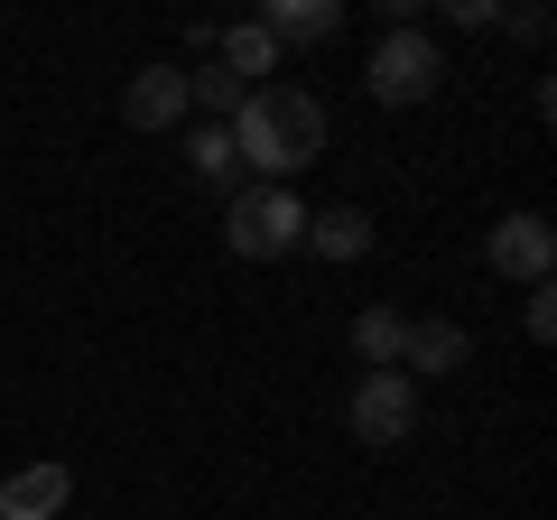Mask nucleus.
<instances>
[{
  "label": "nucleus",
  "mask_w": 557,
  "mask_h": 520,
  "mask_svg": "<svg viewBox=\"0 0 557 520\" xmlns=\"http://www.w3.org/2000/svg\"><path fill=\"white\" fill-rule=\"evenodd\" d=\"M223 131H233L242 186H288L298 168L325 159V102L298 94V84H260V94H242V112L223 121Z\"/></svg>",
  "instance_id": "1"
},
{
  "label": "nucleus",
  "mask_w": 557,
  "mask_h": 520,
  "mask_svg": "<svg viewBox=\"0 0 557 520\" xmlns=\"http://www.w3.org/2000/svg\"><path fill=\"white\" fill-rule=\"evenodd\" d=\"M223 242H233L242 260H288L307 242V205L288 196V186H233V196H223Z\"/></svg>",
  "instance_id": "2"
},
{
  "label": "nucleus",
  "mask_w": 557,
  "mask_h": 520,
  "mask_svg": "<svg viewBox=\"0 0 557 520\" xmlns=\"http://www.w3.org/2000/svg\"><path fill=\"white\" fill-rule=\"evenodd\" d=\"M362 84H372V102H391V112H409V102H428L446 84V57L428 28H391V38L372 47V65H362Z\"/></svg>",
  "instance_id": "3"
},
{
  "label": "nucleus",
  "mask_w": 557,
  "mask_h": 520,
  "mask_svg": "<svg viewBox=\"0 0 557 520\" xmlns=\"http://www.w3.org/2000/svg\"><path fill=\"white\" fill-rule=\"evenodd\" d=\"M344 428H354V446H409L418 437V381L409 372H362L354 400H344Z\"/></svg>",
  "instance_id": "4"
},
{
  "label": "nucleus",
  "mask_w": 557,
  "mask_h": 520,
  "mask_svg": "<svg viewBox=\"0 0 557 520\" xmlns=\"http://www.w3.org/2000/svg\"><path fill=\"white\" fill-rule=\"evenodd\" d=\"M483 260H493L502 280H548L557 270V233H548V214H502L493 233H483Z\"/></svg>",
  "instance_id": "5"
},
{
  "label": "nucleus",
  "mask_w": 557,
  "mask_h": 520,
  "mask_svg": "<svg viewBox=\"0 0 557 520\" xmlns=\"http://www.w3.org/2000/svg\"><path fill=\"white\" fill-rule=\"evenodd\" d=\"M121 112H131V131H177L186 121V65H139Z\"/></svg>",
  "instance_id": "6"
},
{
  "label": "nucleus",
  "mask_w": 557,
  "mask_h": 520,
  "mask_svg": "<svg viewBox=\"0 0 557 520\" xmlns=\"http://www.w3.org/2000/svg\"><path fill=\"white\" fill-rule=\"evenodd\" d=\"M75 502V474L65 465H20V474L0 483V520H57Z\"/></svg>",
  "instance_id": "7"
},
{
  "label": "nucleus",
  "mask_w": 557,
  "mask_h": 520,
  "mask_svg": "<svg viewBox=\"0 0 557 520\" xmlns=\"http://www.w3.org/2000/svg\"><path fill=\"white\" fill-rule=\"evenodd\" d=\"M465 325H446V317H409V344H399V372H428V381H446V372H465Z\"/></svg>",
  "instance_id": "8"
},
{
  "label": "nucleus",
  "mask_w": 557,
  "mask_h": 520,
  "mask_svg": "<svg viewBox=\"0 0 557 520\" xmlns=\"http://www.w3.org/2000/svg\"><path fill=\"white\" fill-rule=\"evenodd\" d=\"M344 28V0H270L260 10V38L270 47H325Z\"/></svg>",
  "instance_id": "9"
},
{
  "label": "nucleus",
  "mask_w": 557,
  "mask_h": 520,
  "mask_svg": "<svg viewBox=\"0 0 557 520\" xmlns=\"http://www.w3.org/2000/svg\"><path fill=\"white\" fill-rule=\"evenodd\" d=\"M307 251H317V260H362V251H372V214H362V205H325V214H307Z\"/></svg>",
  "instance_id": "10"
},
{
  "label": "nucleus",
  "mask_w": 557,
  "mask_h": 520,
  "mask_svg": "<svg viewBox=\"0 0 557 520\" xmlns=\"http://www.w3.org/2000/svg\"><path fill=\"white\" fill-rule=\"evenodd\" d=\"M214 65H223L233 84H251V94H260V84L278 75V47L260 38V20H242V28H223V38H214Z\"/></svg>",
  "instance_id": "11"
},
{
  "label": "nucleus",
  "mask_w": 557,
  "mask_h": 520,
  "mask_svg": "<svg viewBox=\"0 0 557 520\" xmlns=\"http://www.w3.org/2000/svg\"><path fill=\"white\" fill-rule=\"evenodd\" d=\"M399 344H409V317L399 307H362L354 317V362L362 372H399Z\"/></svg>",
  "instance_id": "12"
},
{
  "label": "nucleus",
  "mask_w": 557,
  "mask_h": 520,
  "mask_svg": "<svg viewBox=\"0 0 557 520\" xmlns=\"http://www.w3.org/2000/svg\"><path fill=\"white\" fill-rule=\"evenodd\" d=\"M186 168H196L205 186H223V196H233V186H242V159H233V131H223V121H205L196 140H186Z\"/></svg>",
  "instance_id": "13"
},
{
  "label": "nucleus",
  "mask_w": 557,
  "mask_h": 520,
  "mask_svg": "<svg viewBox=\"0 0 557 520\" xmlns=\"http://www.w3.org/2000/svg\"><path fill=\"white\" fill-rule=\"evenodd\" d=\"M530 335H539V344H548V335H557V288H548V280H539V288H530Z\"/></svg>",
  "instance_id": "14"
}]
</instances>
